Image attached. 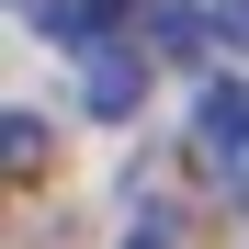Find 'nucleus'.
Here are the masks:
<instances>
[{"label":"nucleus","mask_w":249,"mask_h":249,"mask_svg":"<svg viewBox=\"0 0 249 249\" xmlns=\"http://www.w3.org/2000/svg\"><path fill=\"white\" fill-rule=\"evenodd\" d=\"M204 147H215V159H249V91H204Z\"/></svg>","instance_id":"nucleus-2"},{"label":"nucleus","mask_w":249,"mask_h":249,"mask_svg":"<svg viewBox=\"0 0 249 249\" xmlns=\"http://www.w3.org/2000/svg\"><path fill=\"white\" fill-rule=\"evenodd\" d=\"M79 102H91L102 124H113V113H136V102H147V68H136V57H91V79H79Z\"/></svg>","instance_id":"nucleus-1"}]
</instances>
